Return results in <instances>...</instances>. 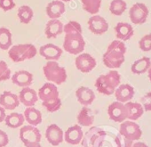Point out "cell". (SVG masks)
Masks as SVG:
<instances>
[{"label": "cell", "instance_id": "cell-1", "mask_svg": "<svg viewBox=\"0 0 151 147\" xmlns=\"http://www.w3.org/2000/svg\"><path fill=\"white\" fill-rule=\"evenodd\" d=\"M126 46L125 44L117 39L112 41L103 54L102 61L106 67L109 69H118L125 60Z\"/></svg>", "mask_w": 151, "mask_h": 147}, {"label": "cell", "instance_id": "cell-2", "mask_svg": "<svg viewBox=\"0 0 151 147\" xmlns=\"http://www.w3.org/2000/svg\"><path fill=\"white\" fill-rule=\"evenodd\" d=\"M37 96L42 101V105L49 112H55L61 106L58 88L53 83L44 84V86L39 88Z\"/></svg>", "mask_w": 151, "mask_h": 147}, {"label": "cell", "instance_id": "cell-3", "mask_svg": "<svg viewBox=\"0 0 151 147\" xmlns=\"http://www.w3.org/2000/svg\"><path fill=\"white\" fill-rule=\"evenodd\" d=\"M121 76L118 71L112 70L105 75H101L95 81V88L98 92L105 95L111 96L115 93L116 88L120 85Z\"/></svg>", "mask_w": 151, "mask_h": 147}, {"label": "cell", "instance_id": "cell-4", "mask_svg": "<svg viewBox=\"0 0 151 147\" xmlns=\"http://www.w3.org/2000/svg\"><path fill=\"white\" fill-rule=\"evenodd\" d=\"M43 71L45 79L51 83L61 85L67 80L66 69L56 61H48L43 67Z\"/></svg>", "mask_w": 151, "mask_h": 147}, {"label": "cell", "instance_id": "cell-5", "mask_svg": "<svg viewBox=\"0 0 151 147\" xmlns=\"http://www.w3.org/2000/svg\"><path fill=\"white\" fill-rule=\"evenodd\" d=\"M37 48L32 44H20L9 48L8 54L14 62H21L25 60L32 59L37 55Z\"/></svg>", "mask_w": 151, "mask_h": 147}, {"label": "cell", "instance_id": "cell-6", "mask_svg": "<svg viewBox=\"0 0 151 147\" xmlns=\"http://www.w3.org/2000/svg\"><path fill=\"white\" fill-rule=\"evenodd\" d=\"M86 47V41L80 33H68L64 38L63 49L74 55L80 54Z\"/></svg>", "mask_w": 151, "mask_h": 147}, {"label": "cell", "instance_id": "cell-7", "mask_svg": "<svg viewBox=\"0 0 151 147\" xmlns=\"http://www.w3.org/2000/svg\"><path fill=\"white\" fill-rule=\"evenodd\" d=\"M106 137V132L100 127H92L83 136L81 141L83 147H102Z\"/></svg>", "mask_w": 151, "mask_h": 147}, {"label": "cell", "instance_id": "cell-8", "mask_svg": "<svg viewBox=\"0 0 151 147\" xmlns=\"http://www.w3.org/2000/svg\"><path fill=\"white\" fill-rule=\"evenodd\" d=\"M41 137L40 130L35 126H23L20 130V138L26 147L40 143Z\"/></svg>", "mask_w": 151, "mask_h": 147}, {"label": "cell", "instance_id": "cell-9", "mask_svg": "<svg viewBox=\"0 0 151 147\" xmlns=\"http://www.w3.org/2000/svg\"><path fill=\"white\" fill-rule=\"evenodd\" d=\"M119 134L131 141H135L139 140L141 137L142 131L139 126L134 121L124 120L121 122L119 127Z\"/></svg>", "mask_w": 151, "mask_h": 147}, {"label": "cell", "instance_id": "cell-10", "mask_svg": "<svg viewBox=\"0 0 151 147\" xmlns=\"http://www.w3.org/2000/svg\"><path fill=\"white\" fill-rule=\"evenodd\" d=\"M147 16L148 8L143 3H136L129 10V17L133 24L140 25L145 23Z\"/></svg>", "mask_w": 151, "mask_h": 147}, {"label": "cell", "instance_id": "cell-11", "mask_svg": "<svg viewBox=\"0 0 151 147\" xmlns=\"http://www.w3.org/2000/svg\"><path fill=\"white\" fill-rule=\"evenodd\" d=\"M76 67L77 69L83 72V73H88L92 71L96 67V60L89 54H80L78 55L75 61Z\"/></svg>", "mask_w": 151, "mask_h": 147}, {"label": "cell", "instance_id": "cell-12", "mask_svg": "<svg viewBox=\"0 0 151 147\" xmlns=\"http://www.w3.org/2000/svg\"><path fill=\"white\" fill-rule=\"evenodd\" d=\"M108 114L111 120L115 122H123L127 119V113L125 105L120 102H114L112 103L108 108Z\"/></svg>", "mask_w": 151, "mask_h": 147}, {"label": "cell", "instance_id": "cell-13", "mask_svg": "<svg viewBox=\"0 0 151 147\" xmlns=\"http://www.w3.org/2000/svg\"><path fill=\"white\" fill-rule=\"evenodd\" d=\"M88 27L91 32L96 35H101L108 31L109 23L101 15H93L88 20Z\"/></svg>", "mask_w": 151, "mask_h": 147}, {"label": "cell", "instance_id": "cell-14", "mask_svg": "<svg viewBox=\"0 0 151 147\" xmlns=\"http://www.w3.org/2000/svg\"><path fill=\"white\" fill-rule=\"evenodd\" d=\"M45 137L49 143L53 146H58L64 140V132L56 124H51L46 128Z\"/></svg>", "mask_w": 151, "mask_h": 147}, {"label": "cell", "instance_id": "cell-15", "mask_svg": "<svg viewBox=\"0 0 151 147\" xmlns=\"http://www.w3.org/2000/svg\"><path fill=\"white\" fill-rule=\"evenodd\" d=\"M84 136V133L81 126L74 125L68 127L64 133V140L72 145H77L81 143Z\"/></svg>", "mask_w": 151, "mask_h": 147}, {"label": "cell", "instance_id": "cell-16", "mask_svg": "<svg viewBox=\"0 0 151 147\" xmlns=\"http://www.w3.org/2000/svg\"><path fill=\"white\" fill-rule=\"evenodd\" d=\"M39 54L47 61H58L62 54V49L53 44H46L39 48Z\"/></svg>", "mask_w": 151, "mask_h": 147}, {"label": "cell", "instance_id": "cell-17", "mask_svg": "<svg viewBox=\"0 0 151 147\" xmlns=\"http://www.w3.org/2000/svg\"><path fill=\"white\" fill-rule=\"evenodd\" d=\"M115 96L117 102L125 104L134 96V88L129 84H121L115 90Z\"/></svg>", "mask_w": 151, "mask_h": 147}, {"label": "cell", "instance_id": "cell-18", "mask_svg": "<svg viewBox=\"0 0 151 147\" xmlns=\"http://www.w3.org/2000/svg\"><path fill=\"white\" fill-rule=\"evenodd\" d=\"M0 105L5 110L13 111L20 105L19 97L10 91H5L0 95Z\"/></svg>", "mask_w": 151, "mask_h": 147}, {"label": "cell", "instance_id": "cell-19", "mask_svg": "<svg viewBox=\"0 0 151 147\" xmlns=\"http://www.w3.org/2000/svg\"><path fill=\"white\" fill-rule=\"evenodd\" d=\"M18 97L20 103H22L27 107H33L38 100L37 92L29 87L22 88V90H21Z\"/></svg>", "mask_w": 151, "mask_h": 147}, {"label": "cell", "instance_id": "cell-20", "mask_svg": "<svg viewBox=\"0 0 151 147\" xmlns=\"http://www.w3.org/2000/svg\"><path fill=\"white\" fill-rule=\"evenodd\" d=\"M12 81L14 85L21 88H27L32 84L33 75L32 73L27 70L16 71L12 76Z\"/></svg>", "mask_w": 151, "mask_h": 147}, {"label": "cell", "instance_id": "cell-21", "mask_svg": "<svg viewBox=\"0 0 151 147\" xmlns=\"http://www.w3.org/2000/svg\"><path fill=\"white\" fill-rule=\"evenodd\" d=\"M65 11V4L60 0H53L46 7V14L50 19H59Z\"/></svg>", "mask_w": 151, "mask_h": 147}, {"label": "cell", "instance_id": "cell-22", "mask_svg": "<svg viewBox=\"0 0 151 147\" xmlns=\"http://www.w3.org/2000/svg\"><path fill=\"white\" fill-rule=\"evenodd\" d=\"M76 96L78 101L84 106H88L95 100L94 92L86 87H80L76 91Z\"/></svg>", "mask_w": 151, "mask_h": 147}, {"label": "cell", "instance_id": "cell-23", "mask_svg": "<svg viewBox=\"0 0 151 147\" xmlns=\"http://www.w3.org/2000/svg\"><path fill=\"white\" fill-rule=\"evenodd\" d=\"M116 38L121 41H127L132 38L134 34L133 28L127 22H118L115 27Z\"/></svg>", "mask_w": 151, "mask_h": 147}, {"label": "cell", "instance_id": "cell-24", "mask_svg": "<svg viewBox=\"0 0 151 147\" xmlns=\"http://www.w3.org/2000/svg\"><path fill=\"white\" fill-rule=\"evenodd\" d=\"M63 24L59 19H51L45 26V36L47 38H55L63 32Z\"/></svg>", "mask_w": 151, "mask_h": 147}, {"label": "cell", "instance_id": "cell-25", "mask_svg": "<svg viewBox=\"0 0 151 147\" xmlns=\"http://www.w3.org/2000/svg\"><path fill=\"white\" fill-rule=\"evenodd\" d=\"M126 113H127V119L129 120L134 121L139 119L144 113V109L142 105L139 103H133V102H127L124 104Z\"/></svg>", "mask_w": 151, "mask_h": 147}, {"label": "cell", "instance_id": "cell-26", "mask_svg": "<svg viewBox=\"0 0 151 147\" xmlns=\"http://www.w3.org/2000/svg\"><path fill=\"white\" fill-rule=\"evenodd\" d=\"M151 66V60L148 57L143 56L138 60H136L131 67V70L132 73L137 75L143 74V73L147 72L148 69Z\"/></svg>", "mask_w": 151, "mask_h": 147}, {"label": "cell", "instance_id": "cell-27", "mask_svg": "<svg viewBox=\"0 0 151 147\" xmlns=\"http://www.w3.org/2000/svg\"><path fill=\"white\" fill-rule=\"evenodd\" d=\"M78 122L79 126L82 127H91L94 122V115L92 112V110L85 106L78 115Z\"/></svg>", "mask_w": 151, "mask_h": 147}, {"label": "cell", "instance_id": "cell-28", "mask_svg": "<svg viewBox=\"0 0 151 147\" xmlns=\"http://www.w3.org/2000/svg\"><path fill=\"white\" fill-rule=\"evenodd\" d=\"M25 120L29 123V125L37 127L42 122V114L41 112L35 109L34 107H28L24 112Z\"/></svg>", "mask_w": 151, "mask_h": 147}, {"label": "cell", "instance_id": "cell-29", "mask_svg": "<svg viewBox=\"0 0 151 147\" xmlns=\"http://www.w3.org/2000/svg\"><path fill=\"white\" fill-rule=\"evenodd\" d=\"M5 121H6V126H8L9 127L17 128L23 125L25 121V118H24V115H22V113L13 112L6 117Z\"/></svg>", "mask_w": 151, "mask_h": 147}, {"label": "cell", "instance_id": "cell-30", "mask_svg": "<svg viewBox=\"0 0 151 147\" xmlns=\"http://www.w3.org/2000/svg\"><path fill=\"white\" fill-rule=\"evenodd\" d=\"M12 46V33L6 28H0V49L8 50Z\"/></svg>", "mask_w": 151, "mask_h": 147}, {"label": "cell", "instance_id": "cell-31", "mask_svg": "<svg viewBox=\"0 0 151 147\" xmlns=\"http://www.w3.org/2000/svg\"><path fill=\"white\" fill-rule=\"evenodd\" d=\"M81 3L83 9L91 14H98L101 7V0H81Z\"/></svg>", "mask_w": 151, "mask_h": 147}, {"label": "cell", "instance_id": "cell-32", "mask_svg": "<svg viewBox=\"0 0 151 147\" xmlns=\"http://www.w3.org/2000/svg\"><path fill=\"white\" fill-rule=\"evenodd\" d=\"M127 8V4L124 0H112L109 5V11L112 14L120 16Z\"/></svg>", "mask_w": 151, "mask_h": 147}, {"label": "cell", "instance_id": "cell-33", "mask_svg": "<svg viewBox=\"0 0 151 147\" xmlns=\"http://www.w3.org/2000/svg\"><path fill=\"white\" fill-rule=\"evenodd\" d=\"M34 13L29 6H22L18 9V17L22 23L28 24L31 22Z\"/></svg>", "mask_w": 151, "mask_h": 147}, {"label": "cell", "instance_id": "cell-34", "mask_svg": "<svg viewBox=\"0 0 151 147\" xmlns=\"http://www.w3.org/2000/svg\"><path fill=\"white\" fill-rule=\"evenodd\" d=\"M63 32L65 34L68 33H80L82 34V27L81 25L76 21H70L68 22L65 26H63Z\"/></svg>", "mask_w": 151, "mask_h": 147}, {"label": "cell", "instance_id": "cell-35", "mask_svg": "<svg viewBox=\"0 0 151 147\" xmlns=\"http://www.w3.org/2000/svg\"><path fill=\"white\" fill-rule=\"evenodd\" d=\"M11 78V70L4 61H0V81H6Z\"/></svg>", "mask_w": 151, "mask_h": 147}, {"label": "cell", "instance_id": "cell-36", "mask_svg": "<svg viewBox=\"0 0 151 147\" xmlns=\"http://www.w3.org/2000/svg\"><path fill=\"white\" fill-rule=\"evenodd\" d=\"M139 46L140 50L144 52L151 51V33L147 34L140 38L139 42Z\"/></svg>", "mask_w": 151, "mask_h": 147}, {"label": "cell", "instance_id": "cell-37", "mask_svg": "<svg viewBox=\"0 0 151 147\" xmlns=\"http://www.w3.org/2000/svg\"><path fill=\"white\" fill-rule=\"evenodd\" d=\"M140 104L142 105L144 112H151V92H148L143 96Z\"/></svg>", "mask_w": 151, "mask_h": 147}, {"label": "cell", "instance_id": "cell-38", "mask_svg": "<svg viewBox=\"0 0 151 147\" xmlns=\"http://www.w3.org/2000/svg\"><path fill=\"white\" fill-rule=\"evenodd\" d=\"M116 142L117 147H132V145L133 143V141H131V140L124 137L120 134L116 136Z\"/></svg>", "mask_w": 151, "mask_h": 147}, {"label": "cell", "instance_id": "cell-39", "mask_svg": "<svg viewBox=\"0 0 151 147\" xmlns=\"http://www.w3.org/2000/svg\"><path fill=\"white\" fill-rule=\"evenodd\" d=\"M15 7L14 0H0V8L5 12L10 11Z\"/></svg>", "mask_w": 151, "mask_h": 147}, {"label": "cell", "instance_id": "cell-40", "mask_svg": "<svg viewBox=\"0 0 151 147\" xmlns=\"http://www.w3.org/2000/svg\"><path fill=\"white\" fill-rule=\"evenodd\" d=\"M8 143L9 137L7 134L3 130H0V147H6Z\"/></svg>", "mask_w": 151, "mask_h": 147}, {"label": "cell", "instance_id": "cell-41", "mask_svg": "<svg viewBox=\"0 0 151 147\" xmlns=\"http://www.w3.org/2000/svg\"><path fill=\"white\" fill-rule=\"evenodd\" d=\"M6 110L0 105V123L3 122L6 119Z\"/></svg>", "mask_w": 151, "mask_h": 147}, {"label": "cell", "instance_id": "cell-42", "mask_svg": "<svg viewBox=\"0 0 151 147\" xmlns=\"http://www.w3.org/2000/svg\"><path fill=\"white\" fill-rule=\"evenodd\" d=\"M132 147H148L145 143H142V142H136L134 143H132Z\"/></svg>", "mask_w": 151, "mask_h": 147}, {"label": "cell", "instance_id": "cell-43", "mask_svg": "<svg viewBox=\"0 0 151 147\" xmlns=\"http://www.w3.org/2000/svg\"><path fill=\"white\" fill-rule=\"evenodd\" d=\"M147 76H148V79H149V80L151 82V66H150V68L147 70Z\"/></svg>", "mask_w": 151, "mask_h": 147}, {"label": "cell", "instance_id": "cell-44", "mask_svg": "<svg viewBox=\"0 0 151 147\" xmlns=\"http://www.w3.org/2000/svg\"><path fill=\"white\" fill-rule=\"evenodd\" d=\"M29 147H42V146L40 145V143H38L34 144V145H31V146H29Z\"/></svg>", "mask_w": 151, "mask_h": 147}, {"label": "cell", "instance_id": "cell-45", "mask_svg": "<svg viewBox=\"0 0 151 147\" xmlns=\"http://www.w3.org/2000/svg\"><path fill=\"white\" fill-rule=\"evenodd\" d=\"M60 1H62V2H69V1H71V0H60Z\"/></svg>", "mask_w": 151, "mask_h": 147}]
</instances>
